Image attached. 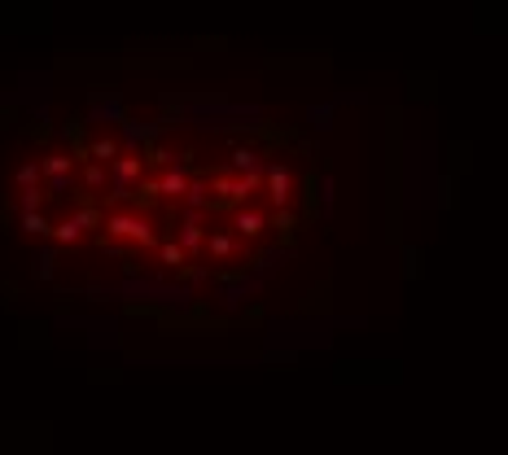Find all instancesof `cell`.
Segmentation results:
<instances>
[{"instance_id": "cell-1", "label": "cell", "mask_w": 508, "mask_h": 455, "mask_svg": "<svg viewBox=\"0 0 508 455\" xmlns=\"http://www.w3.org/2000/svg\"><path fill=\"white\" fill-rule=\"evenodd\" d=\"M70 180H74V162H70V154L44 158V189H48V197H66Z\"/></svg>"}, {"instance_id": "cell-2", "label": "cell", "mask_w": 508, "mask_h": 455, "mask_svg": "<svg viewBox=\"0 0 508 455\" xmlns=\"http://www.w3.org/2000/svg\"><path fill=\"white\" fill-rule=\"evenodd\" d=\"M106 232L110 237H127V241H140V245L154 241V228H149L140 215H110L106 219Z\"/></svg>"}, {"instance_id": "cell-3", "label": "cell", "mask_w": 508, "mask_h": 455, "mask_svg": "<svg viewBox=\"0 0 508 455\" xmlns=\"http://www.w3.org/2000/svg\"><path fill=\"white\" fill-rule=\"evenodd\" d=\"M140 180V158L136 154H123L114 162V193L110 197H132V184Z\"/></svg>"}, {"instance_id": "cell-4", "label": "cell", "mask_w": 508, "mask_h": 455, "mask_svg": "<svg viewBox=\"0 0 508 455\" xmlns=\"http://www.w3.org/2000/svg\"><path fill=\"white\" fill-rule=\"evenodd\" d=\"M289 171L285 167H272L267 171V189H272V201H276V206H285V201H289Z\"/></svg>"}, {"instance_id": "cell-5", "label": "cell", "mask_w": 508, "mask_h": 455, "mask_svg": "<svg viewBox=\"0 0 508 455\" xmlns=\"http://www.w3.org/2000/svg\"><path fill=\"white\" fill-rule=\"evenodd\" d=\"M158 193H162V197H180V193H189L184 171H175V167H171V171L162 175V180H158Z\"/></svg>"}, {"instance_id": "cell-6", "label": "cell", "mask_w": 508, "mask_h": 455, "mask_svg": "<svg viewBox=\"0 0 508 455\" xmlns=\"http://www.w3.org/2000/svg\"><path fill=\"white\" fill-rule=\"evenodd\" d=\"M22 232H31V237H48V232H53V223L44 219V210H22Z\"/></svg>"}, {"instance_id": "cell-7", "label": "cell", "mask_w": 508, "mask_h": 455, "mask_svg": "<svg viewBox=\"0 0 508 455\" xmlns=\"http://www.w3.org/2000/svg\"><path fill=\"white\" fill-rule=\"evenodd\" d=\"M263 228H267V219H263L259 210H241V215H237V232H241V237H259Z\"/></svg>"}, {"instance_id": "cell-8", "label": "cell", "mask_w": 508, "mask_h": 455, "mask_svg": "<svg viewBox=\"0 0 508 455\" xmlns=\"http://www.w3.org/2000/svg\"><path fill=\"white\" fill-rule=\"evenodd\" d=\"M53 237H57L62 245H74V241H79V237H84V223H79V219H74V215H70V219H62V223H53Z\"/></svg>"}, {"instance_id": "cell-9", "label": "cell", "mask_w": 508, "mask_h": 455, "mask_svg": "<svg viewBox=\"0 0 508 455\" xmlns=\"http://www.w3.org/2000/svg\"><path fill=\"white\" fill-rule=\"evenodd\" d=\"M88 154H92L96 162H101V158H106V162H118V158H123V154H118V140H110V136L92 140V145H88Z\"/></svg>"}, {"instance_id": "cell-10", "label": "cell", "mask_w": 508, "mask_h": 455, "mask_svg": "<svg viewBox=\"0 0 508 455\" xmlns=\"http://www.w3.org/2000/svg\"><path fill=\"white\" fill-rule=\"evenodd\" d=\"M184 254H189V249H184L180 241H162V245H158V259H162L167 267H184Z\"/></svg>"}, {"instance_id": "cell-11", "label": "cell", "mask_w": 508, "mask_h": 455, "mask_svg": "<svg viewBox=\"0 0 508 455\" xmlns=\"http://www.w3.org/2000/svg\"><path fill=\"white\" fill-rule=\"evenodd\" d=\"M84 189H88V193H101V189H106V167H101L96 158L84 167Z\"/></svg>"}, {"instance_id": "cell-12", "label": "cell", "mask_w": 508, "mask_h": 455, "mask_svg": "<svg viewBox=\"0 0 508 455\" xmlns=\"http://www.w3.org/2000/svg\"><path fill=\"white\" fill-rule=\"evenodd\" d=\"M206 245H211V254H215V259H233V249H237V241L228 237V232H211Z\"/></svg>"}, {"instance_id": "cell-13", "label": "cell", "mask_w": 508, "mask_h": 455, "mask_svg": "<svg viewBox=\"0 0 508 455\" xmlns=\"http://www.w3.org/2000/svg\"><path fill=\"white\" fill-rule=\"evenodd\" d=\"M123 140H127V145H145V140H154V128H140V123L127 118V123H123Z\"/></svg>"}, {"instance_id": "cell-14", "label": "cell", "mask_w": 508, "mask_h": 455, "mask_svg": "<svg viewBox=\"0 0 508 455\" xmlns=\"http://www.w3.org/2000/svg\"><path fill=\"white\" fill-rule=\"evenodd\" d=\"M44 197H48V193H44L40 184H31V189H22V197H18V206H22V210H40V206H44Z\"/></svg>"}, {"instance_id": "cell-15", "label": "cell", "mask_w": 508, "mask_h": 455, "mask_svg": "<svg viewBox=\"0 0 508 455\" xmlns=\"http://www.w3.org/2000/svg\"><path fill=\"white\" fill-rule=\"evenodd\" d=\"M180 245H184V249H197V245H201V228H197V219H184V228H180Z\"/></svg>"}, {"instance_id": "cell-16", "label": "cell", "mask_w": 508, "mask_h": 455, "mask_svg": "<svg viewBox=\"0 0 508 455\" xmlns=\"http://www.w3.org/2000/svg\"><path fill=\"white\" fill-rule=\"evenodd\" d=\"M40 175H44V171H40L35 162H22V167H18V184L31 189V184H40Z\"/></svg>"}, {"instance_id": "cell-17", "label": "cell", "mask_w": 508, "mask_h": 455, "mask_svg": "<svg viewBox=\"0 0 508 455\" xmlns=\"http://www.w3.org/2000/svg\"><path fill=\"white\" fill-rule=\"evenodd\" d=\"M74 219H79L84 228H96V223H101V210L92 206V201H84V206H79V210H74Z\"/></svg>"}, {"instance_id": "cell-18", "label": "cell", "mask_w": 508, "mask_h": 455, "mask_svg": "<svg viewBox=\"0 0 508 455\" xmlns=\"http://www.w3.org/2000/svg\"><path fill=\"white\" fill-rule=\"evenodd\" d=\"M233 167H237V171L259 167V154H254V149H237V154H233Z\"/></svg>"}, {"instance_id": "cell-19", "label": "cell", "mask_w": 508, "mask_h": 455, "mask_svg": "<svg viewBox=\"0 0 508 455\" xmlns=\"http://www.w3.org/2000/svg\"><path fill=\"white\" fill-rule=\"evenodd\" d=\"M189 206H206V184H189Z\"/></svg>"}, {"instance_id": "cell-20", "label": "cell", "mask_w": 508, "mask_h": 455, "mask_svg": "<svg viewBox=\"0 0 508 455\" xmlns=\"http://www.w3.org/2000/svg\"><path fill=\"white\" fill-rule=\"evenodd\" d=\"M35 276H53V254H40L35 259Z\"/></svg>"}, {"instance_id": "cell-21", "label": "cell", "mask_w": 508, "mask_h": 455, "mask_svg": "<svg viewBox=\"0 0 508 455\" xmlns=\"http://www.w3.org/2000/svg\"><path fill=\"white\" fill-rule=\"evenodd\" d=\"M149 162H158V167H171V162H175V158H171V154H167V149H149Z\"/></svg>"}]
</instances>
